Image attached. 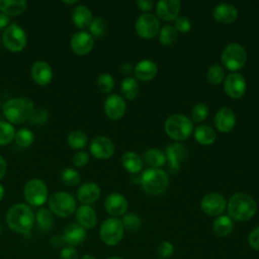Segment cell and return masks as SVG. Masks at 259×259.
<instances>
[{"label": "cell", "mask_w": 259, "mask_h": 259, "mask_svg": "<svg viewBox=\"0 0 259 259\" xmlns=\"http://www.w3.org/2000/svg\"><path fill=\"white\" fill-rule=\"evenodd\" d=\"M229 217L232 220L245 222L252 219L257 211L255 199L248 193L237 192L233 194L227 202Z\"/></svg>", "instance_id": "1"}, {"label": "cell", "mask_w": 259, "mask_h": 259, "mask_svg": "<svg viewBox=\"0 0 259 259\" xmlns=\"http://www.w3.org/2000/svg\"><path fill=\"white\" fill-rule=\"evenodd\" d=\"M6 223L13 232L27 235L32 229L34 213L27 204L16 203L8 209L6 213Z\"/></svg>", "instance_id": "2"}, {"label": "cell", "mask_w": 259, "mask_h": 259, "mask_svg": "<svg viewBox=\"0 0 259 259\" xmlns=\"http://www.w3.org/2000/svg\"><path fill=\"white\" fill-rule=\"evenodd\" d=\"M33 111V101L27 97L9 99L3 105V114L12 123H22L29 119Z\"/></svg>", "instance_id": "3"}, {"label": "cell", "mask_w": 259, "mask_h": 259, "mask_svg": "<svg viewBox=\"0 0 259 259\" xmlns=\"http://www.w3.org/2000/svg\"><path fill=\"white\" fill-rule=\"evenodd\" d=\"M165 133L174 141L187 140L193 131L192 121L184 114L174 113L167 117L164 124Z\"/></svg>", "instance_id": "4"}, {"label": "cell", "mask_w": 259, "mask_h": 259, "mask_svg": "<svg viewBox=\"0 0 259 259\" xmlns=\"http://www.w3.org/2000/svg\"><path fill=\"white\" fill-rule=\"evenodd\" d=\"M141 184L144 191L150 195L163 193L169 184L167 173L160 168H149L141 176Z\"/></svg>", "instance_id": "5"}, {"label": "cell", "mask_w": 259, "mask_h": 259, "mask_svg": "<svg viewBox=\"0 0 259 259\" xmlns=\"http://www.w3.org/2000/svg\"><path fill=\"white\" fill-rule=\"evenodd\" d=\"M248 56L245 48L237 42L229 44L222 52V64L230 71L241 70L247 63Z\"/></svg>", "instance_id": "6"}, {"label": "cell", "mask_w": 259, "mask_h": 259, "mask_svg": "<svg viewBox=\"0 0 259 259\" xmlns=\"http://www.w3.org/2000/svg\"><path fill=\"white\" fill-rule=\"evenodd\" d=\"M49 206L54 214L60 218H68L76 211V200L71 193L58 191L49 198Z\"/></svg>", "instance_id": "7"}, {"label": "cell", "mask_w": 259, "mask_h": 259, "mask_svg": "<svg viewBox=\"0 0 259 259\" xmlns=\"http://www.w3.org/2000/svg\"><path fill=\"white\" fill-rule=\"evenodd\" d=\"M124 233V228L121 220L117 218H109L102 222L99 229V236L101 241L107 246L117 245Z\"/></svg>", "instance_id": "8"}, {"label": "cell", "mask_w": 259, "mask_h": 259, "mask_svg": "<svg viewBox=\"0 0 259 259\" xmlns=\"http://www.w3.org/2000/svg\"><path fill=\"white\" fill-rule=\"evenodd\" d=\"M23 195L30 205L40 206L48 200L49 191L44 181L33 178L26 182L23 189Z\"/></svg>", "instance_id": "9"}, {"label": "cell", "mask_w": 259, "mask_h": 259, "mask_svg": "<svg viewBox=\"0 0 259 259\" xmlns=\"http://www.w3.org/2000/svg\"><path fill=\"white\" fill-rule=\"evenodd\" d=\"M2 39L5 48L12 53L21 52L26 46L25 31L15 23L10 24L5 28Z\"/></svg>", "instance_id": "10"}, {"label": "cell", "mask_w": 259, "mask_h": 259, "mask_svg": "<svg viewBox=\"0 0 259 259\" xmlns=\"http://www.w3.org/2000/svg\"><path fill=\"white\" fill-rule=\"evenodd\" d=\"M136 31L142 38H153L158 35L161 27L158 17L152 13H144L140 15L135 24Z\"/></svg>", "instance_id": "11"}, {"label": "cell", "mask_w": 259, "mask_h": 259, "mask_svg": "<svg viewBox=\"0 0 259 259\" xmlns=\"http://www.w3.org/2000/svg\"><path fill=\"white\" fill-rule=\"evenodd\" d=\"M200 207L205 214L210 217H219L226 209L227 200L221 193L210 192L202 197Z\"/></svg>", "instance_id": "12"}, {"label": "cell", "mask_w": 259, "mask_h": 259, "mask_svg": "<svg viewBox=\"0 0 259 259\" xmlns=\"http://www.w3.org/2000/svg\"><path fill=\"white\" fill-rule=\"evenodd\" d=\"M224 90L226 94L231 98H241L247 90V83L245 78L240 73H230L224 80Z\"/></svg>", "instance_id": "13"}, {"label": "cell", "mask_w": 259, "mask_h": 259, "mask_svg": "<svg viewBox=\"0 0 259 259\" xmlns=\"http://www.w3.org/2000/svg\"><path fill=\"white\" fill-rule=\"evenodd\" d=\"M94 46L93 36L87 31L75 32L70 40V47L74 54L84 56L90 53Z\"/></svg>", "instance_id": "14"}, {"label": "cell", "mask_w": 259, "mask_h": 259, "mask_svg": "<svg viewBox=\"0 0 259 259\" xmlns=\"http://www.w3.org/2000/svg\"><path fill=\"white\" fill-rule=\"evenodd\" d=\"M90 153L96 159H108L114 153V145L107 137L98 136L95 137L90 144Z\"/></svg>", "instance_id": "15"}, {"label": "cell", "mask_w": 259, "mask_h": 259, "mask_svg": "<svg viewBox=\"0 0 259 259\" xmlns=\"http://www.w3.org/2000/svg\"><path fill=\"white\" fill-rule=\"evenodd\" d=\"M126 110V105L123 97L117 94L109 95L104 101V111L108 118L112 120L120 119Z\"/></svg>", "instance_id": "16"}, {"label": "cell", "mask_w": 259, "mask_h": 259, "mask_svg": "<svg viewBox=\"0 0 259 259\" xmlns=\"http://www.w3.org/2000/svg\"><path fill=\"white\" fill-rule=\"evenodd\" d=\"M104 208L112 218L123 215L127 209V200L122 194L113 192L106 197L104 201Z\"/></svg>", "instance_id": "17"}, {"label": "cell", "mask_w": 259, "mask_h": 259, "mask_svg": "<svg viewBox=\"0 0 259 259\" xmlns=\"http://www.w3.org/2000/svg\"><path fill=\"white\" fill-rule=\"evenodd\" d=\"M180 1L178 0H161L156 4V14L164 21H173L179 16Z\"/></svg>", "instance_id": "18"}, {"label": "cell", "mask_w": 259, "mask_h": 259, "mask_svg": "<svg viewBox=\"0 0 259 259\" xmlns=\"http://www.w3.org/2000/svg\"><path fill=\"white\" fill-rule=\"evenodd\" d=\"M166 160L170 164V168L173 170H179L181 165L186 159L187 150L180 143H171L165 150Z\"/></svg>", "instance_id": "19"}, {"label": "cell", "mask_w": 259, "mask_h": 259, "mask_svg": "<svg viewBox=\"0 0 259 259\" xmlns=\"http://www.w3.org/2000/svg\"><path fill=\"white\" fill-rule=\"evenodd\" d=\"M30 75L36 84L46 86L50 84L53 79V69L49 63L45 61H36L31 66Z\"/></svg>", "instance_id": "20"}, {"label": "cell", "mask_w": 259, "mask_h": 259, "mask_svg": "<svg viewBox=\"0 0 259 259\" xmlns=\"http://www.w3.org/2000/svg\"><path fill=\"white\" fill-rule=\"evenodd\" d=\"M214 126L221 133H230L236 123V115L229 107L220 108L214 115Z\"/></svg>", "instance_id": "21"}, {"label": "cell", "mask_w": 259, "mask_h": 259, "mask_svg": "<svg viewBox=\"0 0 259 259\" xmlns=\"http://www.w3.org/2000/svg\"><path fill=\"white\" fill-rule=\"evenodd\" d=\"M62 235L65 239L66 244L73 247L82 244L87 237L86 230L77 223H71L67 225Z\"/></svg>", "instance_id": "22"}, {"label": "cell", "mask_w": 259, "mask_h": 259, "mask_svg": "<svg viewBox=\"0 0 259 259\" xmlns=\"http://www.w3.org/2000/svg\"><path fill=\"white\" fill-rule=\"evenodd\" d=\"M100 187L94 182H86L82 184L77 190L78 200L86 205L94 203L100 197Z\"/></svg>", "instance_id": "23"}, {"label": "cell", "mask_w": 259, "mask_h": 259, "mask_svg": "<svg viewBox=\"0 0 259 259\" xmlns=\"http://www.w3.org/2000/svg\"><path fill=\"white\" fill-rule=\"evenodd\" d=\"M212 16L214 20L220 23L229 24L234 22L238 17L237 8L229 3H220L218 4L212 11Z\"/></svg>", "instance_id": "24"}, {"label": "cell", "mask_w": 259, "mask_h": 259, "mask_svg": "<svg viewBox=\"0 0 259 259\" xmlns=\"http://www.w3.org/2000/svg\"><path fill=\"white\" fill-rule=\"evenodd\" d=\"M158 67L152 60H142L134 68V75L137 79L147 82L156 77Z\"/></svg>", "instance_id": "25"}, {"label": "cell", "mask_w": 259, "mask_h": 259, "mask_svg": "<svg viewBox=\"0 0 259 259\" xmlns=\"http://www.w3.org/2000/svg\"><path fill=\"white\" fill-rule=\"evenodd\" d=\"M77 224L86 229H93L97 224V215L91 205L82 204L75 211Z\"/></svg>", "instance_id": "26"}, {"label": "cell", "mask_w": 259, "mask_h": 259, "mask_svg": "<svg viewBox=\"0 0 259 259\" xmlns=\"http://www.w3.org/2000/svg\"><path fill=\"white\" fill-rule=\"evenodd\" d=\"M93 20L92 12L85 5H78L72 11V21L80 29L89 28Z\"/></svg>", "instance_id": "27"}, {"label": "cell", "mask_w": 259, "mask_h": 259, "mask_svg": "<svg viewBox=\"0 0 259 259\" xmlns=\"http://www.w3.org/2000/svg\"><path fill=\"white\" fill-rule=\"evenodd\" d=\"M26 5L24 0H0V12L7 16H16L25 10Z\"/></svg>", "instance_id": "28"}, {"label": "cell", "mask_w": 259, "mask_h": 259, "mask_svg": "<svg viewBox=\"0 0 259 259\" xmlns=\"http://www.w3.org/2000/svg\"><path fill=\"white\" fill-rule=\"evenodd\" d=\"M215 138L214 130L207 124H200L194 130V139L200 145L209 146L215 141Z\"/></svg>", "instance_id": "29"}, {"label": "cell", "mask_w": 259, "mask_h": 259, "mask_svg": "<svg viewBox=\"0 0 259 259\" xmlns=\"http://www.w3.org/2000/svg\"><path fill=\"white\" fill-rule=\"evenodd\" d=\"M121 164H122L123 168L132 174L139 173L143 168V162H142L141 157L132 151L125 152L122 155Z\"/></svg>", "instance_id": "30"}, {"label": "cell", "mask_w": 259, "mask_h": 259, "mask_svg": "<svg viewBox=\"0 0 259 259\" xmlns=\"http://www.w3.org/2000/svg\"><path fill=\"white\" fill-rule=\"evenodd\" d=\"M233 220L229 215H219L212 223V231L219 237H227L233 231Z\"/></svg>", "instance_id": "31"}, {"label": "cell", "mask_w": 259, "mask_h": 259, "mask_svg": "<svg viewBox=\"0 0 259 259\" xmlns=\"http://www.w3.org/2000/svg\"><path fill=\"white\" fill-rule=\"evenodd\" d=\"M120 91L123 98L127 100H134L140 91L139 83L134 77H126L122 80L120 85Z\"/></svg>", "instance_id": "32"}, {"label": "cell", "mask_w": 259, "mask_h": 259, "mask_svg": "<svg viewBox=\"0 0 259 259\" xmlns=\"http://www.w3.org/2000/svg\"><path fill=\"white\" fill-rule=\"evenodd\" d=\"M34 219L36 220L37 226L41 231L48 232V231L52 230V228L54 226V215L50 209L45 208V207L39 208L37 210Z\"/></svg>", "instance_id": "33"}, {"label": "cell", "mask_w": 259, "mask_h": 259, "mask_svg": "<svg viewBox=\"0 0 259 259\" xmlns=\"http://www.w3.org/2000/svg\"><path fill=\"white\" fill-rule=\"evenodd\" d=\"M144 158L146 162L152 166V168H159L166 163V156L161 150L149 149L145 152Z\"/></svg>", "instance_id": "34"}, {"label": "cell", "mask_w": 259, "mask_h": 259, "mask_svg": "<svg viewBox=\"0 0 259 259\" xmlns=\"http://www.w3.org/2000/svg\"><path fill=\"white\" fill-rule=\"evenodd\" d=\"M158 37L163 46H171L177 40L178 32L173 25L166 24L160 29Z\"/></svg>", "instance_id": "35"}, {"label": "cell", "mask_w": 259, "mask_h": 259, "mask_svg": "<svg viewBox=\"0 0 259 259\" xmlns=\"http://www.w3.org/2000/svg\"><path fill=\"white\" fill-rule=\"evenodd\" d=\"M88 138L85 133L79 130L72 131L68 136V144L74 150H81L87 146Z\"/></svg>", "instance_id": "36"}, {"label": "cell", "mask_w": 259, "mask_h": 259, "mask_svg": "<svg viewBox=\"0 0 259 259\" xmlns=\"http://www.w3.org/2000/svg\"><path fill=\"white\" fill-rule=\"evenodd\" d=\"M206 80L212 85H219L225 80V71L219 64L211 65L206 72Z\"/></svg>", "instance_id": "37"}, {"label": "cell", "mask_w": 259, "mask_h": 259, "mask_svg": "<svg viewBox=\"0 0 259 259\" xmlns=\"http://www.w3.org/2000/svg\"><path fill=\"white\" fill-rule=\"evenodd\" d=\"M15 130L14 126L7 121L0 120V146L8 145L14 140Z\"/></svg>", "instance_id": "38"}, {"label": "cell", "mask_w": 259, "mask_h": 259, "mask_svg": "<svg viewBox=\"0 0 259 259\" xmlns=\"http://www.w3.org/2000/svg\"><path fill=\"white\" fill-rule=\"evenodd\" d=\"M14 141L19 147H29L33 141H34V135L33 133L28 128H20L17 132H15Z\"/></svg>", "instance_id": "39"}, {"label": "cell", "mask_w": 259, "mask_h": 259, "mask_svg": "<svg viewBox=\"0 0 259 259\" xmlns=\"http://www.w3.org/2000/svg\"><path fill=\"white\" fill-rule=\"evenodd\" d=\"M61 179L67 186H76L81 180L80 173L73 168H66L61 173Z\"/></svg>", "instance_id": "40"}, {"label": "cell", "mask_w": 259, "mask_h": 259, "mask_svg": "<svg viewBox=\"0 0 259 259\" xmlns=\"http://www.w3.org/2000/svg\"><path fill=\"white\" fill-rule=\"evenodd\" d=\"M106 28H107L106 21L101 17H95V18H93V20L89 26V31H90L89 33L92 36L99 38L105 34Z\"/></svg>", "instance_id": "41"}, {"label": "cell", "mask_w": 259, "mask_h": 259, "mask_svg": "<svg viewBox=\"0 0 259 259\" xmlns=\"http://www.w3.org/2000/svg\"><path fill=\"white\" fill-rule=\"evenodd\" d=\"M123 228L128 231H137L142 226L141 218L136 213H124L121 219Z\"/></svg>", "instance_id": "42"}, {"label": "cell", "mask_w": 259, "mask_h": 259, "mask_svg": "<svg viewBox=\"0 0 259 259\" xmlns=\"http://www.w3.org/2000/svg\"><path fill=\"white\" fill-rule=\"evenodd\" d=\"M96 84L101 92L109 93L112 91V89L114 87V80L111 75H109L107 73H103L98 76V78L96 80Z\"/></svg>", "instance_id": "43"}, {"label": "cell", "mask_w": 259, "mask_h": 259, "mask_svg": "<svg viewBox=\"0 0 259 259\" xmlns=\"http://www.w3.org/2000/svg\"><path fill=\"white\" fill-rule=\"evenodd\" d=\"M209 114V108L204 103H197L191 109V118L195 122L203 121Z\"/></svg>", "instance_id": "44"}, {"label": "cell", "mask_w": 259, "mask_h": 259, "mask_svg": "<svg viewBox=\"0 0 259 259\" xmlns=\"http://www.w3.org/2000/svg\"><path fill=\"white\" fill-rule=\"evenodd\" d=\"M175 29L177 32L181 33H187L191 29V21L183 15H179L175 20H174V25Z\"/></svg>", "instance_id": "45"}, {"label": "cell", "mask_w": 259, "mask_h": 259, "mask_svg": "<svg viewBox=\"0 0 259 259\" xmlns=\"http://www.w3.org/2000/svg\"><path fill=\"white\" fill-rule=\"evenodd\" d=\"M48 118H49V112L44 108L33 109L29 117L31 123H34V124H42L48 120Z\"/></svg>", "instance_id": "46"}, {"label": "cell", "mask_w": 259, "mask_h": 259, "mask_svg": "<svg viewBox=\"0 0 259 259\" xmlns=\"http://www.w3.org/2000/svg\"><path fill=\"white\" fill-rule=\"evenodd\" d=\"M157 251H158V254L161 257V259H167L172 256V254L174 252V246L172 243H170L168 241H164V242L160 243Z\"/></svg>", "instance_id": "47"}, {"label": "cell", "mask_w": 259, "mask_h": 259, "mask_svg": "<svg viewBox=\"0 0 259 259\" xmlns=\"http://www.w3.org/2000/svg\"><path fill=\"white\" fill-rule=\"evenodd\" d=\"M88 161H89V155L83 151L76 153L72 158V162L76 167H83L87 165Z\"/></svg>", "instance_id": "48"}, {"label": "cell", "mask_w": 259, "mask_h": 259, "mask_svg": "<svg viewBox=\"0 0 259 259\" xmlns=\"http://www.w3.org/2000/svg\"><path fill=\"white\" fill-rule=\"evenodd\" d=\"M60 259H78V252L73 246H66L60 252Z\"/></svg>", "instance_id": "49"}, {"label": "cell", "mask_w": 259, "mask_h": 259, "mask_svg": "<svg viewBox=\"0 0 259 259\" xmlns=\"http://www.w3.org/2000/svg\"><path fill=\"white\" fill-rule=\"evenodd\" d=\"M248 243L252 249L259 251V226L250 232L248 236Z\"/></svg>", "instance_id": "50"}, {"label": "cell", "mask_w": 259, "mask_h": 259, "mask_svg": "<svg viewBox=\"0 0 259 259\" xmlns=\"http://www.w3.org/2000/svg\"><path fill=\"white\" fill-rule=\"evenodd\" d=\"M137 5L140 10L148 13L154 6V2L151 0H139L137 1Z\"/></svg>", "instance_id": "51"}, {"label": "cell", "mask_w": 259, "mask_h": 259, "mask_svg": "<svg viewBox=\"0 0 259 259\" xmlns=\"http://www.w3.org/2000/svg\"><path fill=\"white\" fill-rule=\"evenodd\" d=\"M51 244L54 248H60V247H65V239L63 237V235H57V236H54L51 240Z\"/></svg>", "instance_id": "52"}, {"label": "cell", "mask_w": 259, "mask_h": 259, "mask_svg": "<svg viewBox=\"0 0 259 259\" xmlns=\"http://www.w3.org/2000/svg\"><path fill=\"white\" fill-rule=\"evenodd\" d=\"M6 170H7L6 161L2 156H0V180L5 176Z\"/></svg>", "instance_id": "53"}, {"label": "cell", "mask_w": 259, "mask_h": 259, "mask_svg": "<svg viewBox=\"0 0 259 259\" xmlns=\"http://www.w3.org/2000/svg\"><path fill=\"white\" fill-rule=\"evenodd\" d=\"M120 71H121V73L124 74V75H130V74H133V73H134V67H133L131 64L125 63V64H123V65L121 66Z\"/></svg>", "instance_id": "54"}, {"label": "cell", "mask_w": 259, "mask_h": 259, "mask_svg": "<svg viewBox=\"0 0 259 259\" xmlns=\"http://www.w3.org/2000/svg\"><path fill=\"white\" fill-rule=\"evenodd\" d=\"M8 23H9V17L4 13L0 12V29L7 27Z\"/></svg>", "instance_id": "55"}, {"label": "cell", "mask_w": 259, "mask_h": 259, "mask_svg": "<svg viewBox=\"0 0 259 259\" xmlns=\"http://www.w3.org/2000/svg\"><path fill=\"white\" fill-rule=\"evenodd\" d=\"M4 194H5L4 187H3V185H2V184H0V200H2V199H3Z\"/></svg>", "instance_id": "56"}, {"label": "cell", "mask_w": 259, "mask_h": 259, "mask_svg": "<svg viewBox=\"0 0 259 259\" xmlns=\"http://www.w3.org/2000/svg\"><path fill=\"white\" fill-rule=\"evenodd\" d=\"M81 259H96V258L93 255H91V254H85V255H83L81 257Z\"/></svg>", "instance_id": "57"}, {"label": "cell", "mask_w": 259, "mask_h": 259, "mask_svg": "<svg viewBox=\"0 0 259 259\" xmlns=\"http://www.w3.org/2000/svg\"><path fill=\"white\" fill-rule=\"evenodd\" d=\"M63 3H65V4H75V3H77V0H73V1H63Z\"/></svg>", "instance_id": "58"}, {"label": "cell", "mask_w": 259, "mask_h": 259, "mask_svg": "<svg viewBox=\"0 0 259 259\" xmlns=\"http://www.w3.org/2000/svg\"><path fill=\"white\" fill-rule=\"evenodd\" d=\"M106 259H123V258L117 257V256H112V257H109V258H106Z\"/></svg>", "instance_id": "59"}, {"label": "cell", "mask_w": 259, "mask_h": 259, "mask_svg": "<svg viewBox=\"0 0 259 259\" xmlns=\"http://www.w3.org/2000/svg\"><path fill=\"white\" fill-rule=\"evenodd\" d=\"M1 230H2V226L0 225V233H1Z\"/></svg>", "instance_id": "60"}, {"label": "cell", "mask_w": 259, "mask_h": 259, "mask_svg": "<svg viewBox=\"0 0 259 259\" xmlns=\"http://www.w3.org/2000/svg\"><path fill=\"white\" fill-rule=\"evenodd\" d=\"M0 106H1V103H0Z\"/></svg>", "instance_id": "61"}]
</instances>
